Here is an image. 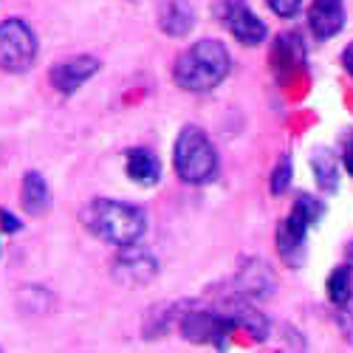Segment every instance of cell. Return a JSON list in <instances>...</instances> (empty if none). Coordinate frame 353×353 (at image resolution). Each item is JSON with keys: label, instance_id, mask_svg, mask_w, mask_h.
Returning a JSON list of instances; mask_svg holds the SVG:
<instances>
[{"label": "cell", "instance_id": "cell-20", "mask_svg": "<svg viewBox=\"0 0 353 353\" xmlns=\"http://www.w3.org/2000/svg\"><path fill=\"white\" fill-rule=\"evenodd\" d=\"M342 65H345V71L353 77V43H350V46L342 51Z\"/></svg>", "mask_w": 353, "mask_h": 353}, {"label": "cell", "instance_id": "cell-5", "mask_svg": "<svg viewBox=\"0 0 353 353\" xmlns=\"http://www.w3.org/2000/svg\"><path fill=\"white\" fill-rule=\"evenodd\" d=\"M37 34L34 28L20 17H9L0 23V71L23 74L37 60Z\"/></svg>", "mask_w": 353, "mask_h": 353}, {"label": "cell", "instance_id": "cell-15", "mask_svg": "<svg viewBox=\"0 0 353 353\" xmlns=\"http://www.w3.org/2000/svg\"><path fill=\"white\" fill-rule=\"evenodd\" d=\"M311 170L316 175V184L325 190V192H334L339 187V167H336V159L325 150H316L311 156Z\"/></svg>", "mask_w": 353, "mask_h": 353}, {"label": "cell", "instance_id": "cell-7", "mask_svg": "<svg viewBox=\"0 0 353 353\" xmlns=\"http://www.w3.org/2000/svg\"><path fill=\"white\" fill-rule=\"evenodd\" d=\"M223 23L241 46H260L269 34L266 23L249 9L246 0H229L223 9Z\"/></svg>", "mask_w": 353, "mask_h": 353}, {"label": "cell", "instance_id": "cell-11", "mask_svg": "<svg viewBox=\"0 0 353 353\" xmlns=\"http://www.w3.org/2000/svg\"><path fill=\"white\" fill-rule=\"evenodd\" d=\"M221 311H223L238 328H246L254 339H266V336H269V319L254 308V300L243 297V294H234L232 300H226Z\"/></svg>", "mask_w": 353, "mask_h": 353}, {"label": "cell", "instance_id": "cell-9", "mask_svg": "<svg viewBox=\"0 0 353 353\" xmlns=\"http://www.w3.org/2000/svg\"><path fill=\"white\" fill-rule=\"evenodd\" d=\"M99 71V60L91 54H82V57H71V60H63V63H57L51 71H48V82L54 91H60V94H74L79 91V88L91 79L94 74Z\"/></svg>", "mask_w": 353, "mask_h": 353}, {"label": "cell", "instance_id": "cell-4", "mask_svg": "<svg viewBox=\"0 0 353 353\" xmlns=\"http://www.w3.org/2000/svg\"><path fill=\"white\" fill-rule=\"evenodd\" d=\"M322 212H325L322 201H316L314 195H300L294 201L288 218L277 226V252L291 269H300L305 257V234L322 218Z\"/></svg>", "mask_w": 353, "mask_h": 353}, {"label": "cell", "instance_id": "cell-13", "mask_svg": "<svg viewBox=\"0 0 353 353\" xmlns=\"http://www.w3.org/2000/svg\"><path fill=\"white\" fill-rule=\"evenodd\" d=\"M125 172L128 179L139 187H153L161 179V161L156 153L144 150V147H133L125 153Z\"/></svg>", "mask_w": 353, "mask_h": 353}, {"label": "cell", "instance_id": "cell-1", "mask_svg": "<svg viewBox=\"0 0 353 353\" xmlns=\"http://www.w3.org/2000/svg\"><path fill=\"white\" fill-rule=\"evenodd\" d=\"M232 71V57L221 40H198L179 54L172 65V79L181 91L207 94L218 88Z\"/></svg>", "mask_w": 353, "mask_h": 353}, {"label": "cell", "instance_id": "cell-2", "mask_svg": "<svg viewBox=\"0 0 353 353\" xmlns=\"http://www.w3.org/2000/svg\"><path fill=\"white\" fill-rule=\"evenodd\" d=\"M82 223L94 238L119 249L139 243L147 232V218L139 207L125 201H110V198H97L88 203L82 210Z\"/></svg>", "mask_w": 353, "mask_h": 353}, {"label": "cell", "instance_id": "cell-8", "mask_svg": "<svg viewBox=\"0 0 353 353\" xmlns=\"http://www.w3.org/2000/svg\"><path fill=\"white\" fill-rule=\"evenodd\" d=\"M274 285H277V277H274L272 266L266 260H257V257L243 260V266L238 269V277H234V291L254 300V303L269 300L274 294Z\"/></svg>", "mask_w": 353, "mask_h": 353}, {"label": "cell", "instance_id": "cell-3", "mask_svg": "<svg viewBox=\"0 0 353 353\" xmlns=\"http://www.w3.org/2000/svg\"><path fill=\"white\" fill-rule=\"evenodd\" d=\"M172 167L179 179L187 184H207L218 172V153L210 136L195 125L181 128L179 139L172 144Z\"/></svg>", "mask_w": 353, "mask_h": 353}, {"label": "cell", "instance_id": "cell-19", "mask_svg": "<svg viewBox=\"0 0 353 353\" xmlns=\"http://www.w3.org/2000/svg\"><path fill=\"white\" fill-rule=\"evenodd\" d=\"M0 229H3L6 234H14V232L23 229V221H17L9 210H0Z\"/></svg>", "mask_w": 353, "mask_h": 353}, {"label": "cell", "instance_id": "cell-10", "mask_svg": "<svg viewBox=\"0 0 353 353\" xmlns=\"http://www.w3.org/2000/svg\"><path fill=\"white\" fill-rule=\"evenodd\" d=\"M308 26L316 40H331L345 26V0H314L308 12Z\"/></svg>", "mask_w": 353, "mask_h": 353}, {"label": "cell", "instance_id": "cell-16", "mask_svg": "<svg viewBox=\"0 0 353 353\" xmlns=\"http://www.w3.org/2000/svg\"><path fill=\"white\" fill-rule=\"evenodd\" d=\"M353 294V274H350V266H336L328 277V297L336 303V305H345Z\"/></svg>", "mask_w": 353, "mask_h": 353}, {"label": "cell", "instance_id": "cell-6", "mask_svg": "<svg viewBox=\"0 0 353 353\" xmlns=\"http://www.w3.org/2000/svg\"><path fill=\"white\" fill-rule=\"evenodd\" d=\"M159 274V263L150 252H144V249H136L133 246H122L119 257L113 260V277L136 288V285H147L153 277Z\"/></svg>", "mask_w": 353, "mask_h": 353}, {"label": "cell", "instance_id": "cell-14", "mask_svg": "<svg viewBox=\"0 0 353 353\" xmlns=\"http://www.w3.org/2000/svg\"><path fill=\"white\" fill-rule=\"evenodd\" d=\"M20 203H23L26 215H32V218H40V215L48 212V207H51V190H48L46 179H43L37 170H28V172L23 175Z\"/></svg>", "mask_w": 353, "mask_h": 353}, {"label": "cell", "instance_id": "cell-21", "mask_svg": "<svg viewBox=\"0 0 353 353\" xmlns=\"http://www.w3.org/2000/svg\"><path fill=\"white\" fill-rule=\"evenodd\" d=\"M345 167H347V172L353 175V141L347 144V150H345Z\"/></svg>", "mask_w": 353, "mask_h": 353}, {"label": "cell", "instance_id": "cell-18", "mask_svg": "<svg viewBox=\"0 0 353 353\" xmlns=\"http://www.w3.org/2000/svg\"><path fill=\"white\" fill-rule=\"evenodd\" d=\"M266 3L277 17H294L303 9V0H266Z\"/></svg>", "mask_w": 353, "mask_h": 353}, {"label": "cell", "instance_id": "cell-17", "mask_svg": "<svg viewBox=\"0 0 353 353\" xmlns=\"http://www.w3.org/2000/svg\"><path fill=\"white\" fill-rule=\"evenodd\" d=\"M291 184V156H283L272 172V195H283Z\"/></svg>", "mask_w": 353, "mask_h": 353}, {"label": "cell", "instance_id": "cell-12", "mask_svg": "<svg viewBox=\"0 0 353 353\" xmlns=\"http://www.w3.org/2000/svg\"><path fill=\"white\" fill-rule=\"evenodd\" d=\"M159 28L175 40L187 37L195 28V6L190 0H164L159 6Z\"/></svg>", "mask_w": 353, "mask_h": 353}]
</instances>
